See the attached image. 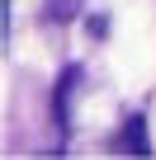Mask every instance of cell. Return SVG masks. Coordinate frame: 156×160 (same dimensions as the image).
Segmentation results:
<instances>
[{
	"label": "cell",
	"mask_w": 156,
	"mask_h": 160,
	"mask_svg": "<svg viewBox=\"0 0 156 160\" xmlns=\"http://www.w3.org/2000/svg\"><path fill=\"white\" fill-rule=\"evenodd\" d=\"M128 151L132 155H147V132H142V113L128 118Z\"/></svg>",
	"instance_id": "7a4b0ae2"
},
{
	"label": "cell",
	"mask_w": 156,
	"mask_h": 160,
	"mask_svg": "<svg viewBox=\"0 0 156 160\" xmlns=\"http://www.w3.org/2000/svg\"><path fill=\"white\" fill-rule=\"evenodd\" d=\"M81 80H85L81 66H71V71L62 75V85H57V127H62V132H66V118H71L66 108H71V94H76V85H81Z\"/></svg>",
	"instance_id": "6da1fadb"
}]
</instances>
